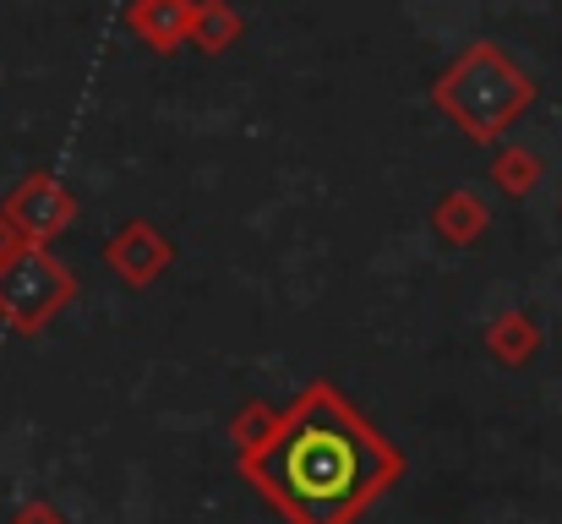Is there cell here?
I'll return each mask as SVG.
<instances>
[{
	"mask_svg": "<svg viewBox=\"0 0 562 524\" xmlns=\"http://www.w3.org/2000/svg\"><path fill=\"white\" fill-rule=\"evenodd\" d=\"M104 268L126 285V290H154L165 274H170V263H176V246H170V235L159 230V224H148V219H126L110 241H104Z\"/></svg>",
	"mask_w": 562,
	"mask_h": 524,
	"instance_id": "5",
	"label": "cell"
},
{
	"mask_svg": "<svg viewBox=\"0 0 562 524\" xmlns=\"http://www.w3.org/2000/svg\"><path fill=\"white\" fill-rule=\"evenodd\" d=\"M11 246H16V230H11V224H5V213H0V257H5Z\"/></svg>",
	"mask_w": 562,
	"mask_h": 524,
	"instance_id": "13",
	"label": "cell"
},
{
	"mask_svg": "<svg viewBox=\"0 0 562 524\" xmlns=\"http://www.w3.org/2000/svg\"><path fill=\"white\" fill-rule=\"evenodd\" d=\"M77 274L33 241H16L0 257V323L11 334H44L71 301H77Z\"/></svg>",
	"mask_w": 562,
	"mask_h": 524,
	"instance_id": "3",
	"label": "cell"
},
{
	"mask_svg": "<svg viewBox=\"0 0 562 524\" xmlns=\"http://www.w3.org/2000/svg\"><path fill=\"white\" fill-rule=\"evenodd\" d=\"M273 421H279V404H262V399L240 404L235 421H229V448H235V459H246L251 448H262V437L273 432Z\"/></svg>",
	"mask_w": 562,
	"mask_h": 524,
	"instance_id": "11",
	"label": "cell"
},
{
	"mask_svg": "<svg viewBox=\"0 0 562 524\" xmlns=\"http://www.w3.org/2000/svg\"><path fill=\"white\" fill-rule=\"evenodd\" d=\"M191 11H196V0H126V27H132L148 49L176 55V49H187Z\"/></svg>",
	"mask_w": 562,
	"mask_h": 524,
	"instance_id": "6",
	"label": "cell"
},
{
	"mask_svg": "<svg viewBox=\"0 0 562 524\" xmlns=\"http://www.w3.org/2000/svg\"><path fill=\"white\" fill-rule=\"evenodd\" d=\"M240 481L284 524H356L404 481V454L328 377L306 382L246 459Z\"/></svg>",
	"mask_w": 562,
	"mask_h": 524,
	"instance_id": "1",
	"label": "cell"
},
{
	"mask_svg": "<svg viewBox=\"0 0 562 524\" xmlns=\"http://www.w3.org/2000/svg\"><path fill=\"white\" fill-rule=\"evenodd\" d=\"M431 104L481 148H497L503 132L536 104V77L492 38L464 44V55H453L437 82H431Z\"/></svg>",
	"mask_w": 562,
	"mask_h": 524,
	"instance_id": "2",
	"label": "cell"
},
{
	"mask_svg": "<svg viewBox=\"0 0 562 524\" xmlns=\"http://www.w3.org/2000/svg\"><path fill=\"white\" fill-rule=\"evenodd\" d=\"M486 175H492V186H497L508 202H525V197L541 186L547 165H541V154H536V148L508 143V148H492V165H486Z\"/></svg>",
	"mask_w": 562,
	"mask_h": 524,
	"instance_id": "9",
	"label": "cell"
},
{
	"mask_svg": "<svg viewBox=\"0 0 562 524\" xmlns=\"http://www.w3.org/2000/svg\"><path fill=\"white\" fill-rule=\"evenodd\" d=\"M486 355L497 360V366H508V371H519V366H530L541 345H547V334H541V323H536V312H525V306H508V312H497L492 323H486Z\"/></svg>",
	"mask_w": 562,
	"mask_h": 524,
	"instance_id": "8",
	"label": "cell"
},
{
	"mask_svg": "<svg viewBox=\"0 0 562 524\" xmlns=\"http://www.w3.org/2000/svg\"><path fill=\"white\" fill-rule=\"evenodd\" d=\"M431 230L442 235V246H481L486 241V230H492V208H486V197L481 191H470V186H453V191H442L437 202H431Z\"/></svg>",
	"mask_w": 562,
	"mask_h": 524,
	"instance_id": "7",
	"label": "cell"
},
{
	"mask_svg": "<svg viewBox=\"0 0 562 524\" xmlns=\"http://www.w3.org/2000/svg\"><path fill=\"white\" fill-rule=\"evenodd\" d=\"M240 11L229 5V0H196V11H191V33L187 44H196L202 55H224L235 38H240Z\"/></svg>",
	"mask_w": 562,
	"mask_h": 524,
	"instance_id": "10",
	"label": "cell"
},
{
	"mask_svg": "<svg viewBox=\"0 0 562 524\" xmlns=\"http://www.w3.org/2000/svg\"><path fill=\"white\" fill-rule=\"evenodd\" d=\"M11 524H66V514H60L49 498H27V503L11 514Z\"/></svg>",
	"mask_w": 562,
	"mask_h": 524,
	"instance_id": "12",
	"label": "cell"
},
{
	"mask_svg": "<svg viewBox=\"0 0 562 524\" xmlns=\"http://www.w3.org/2000/svg\"><path fill=\"white\" fill-rule=\"evenodd\" d=\"M5 224L16 230V241H33V246H49L55 235H66L77 224V197L55 180V175L33 170L27 180H16L0 202Z\"/></svg>",
	"mask_w": 562,
	"mask_h": 524,
	"instance_id": "4",
	"label": "cell"
}]
</instances>
